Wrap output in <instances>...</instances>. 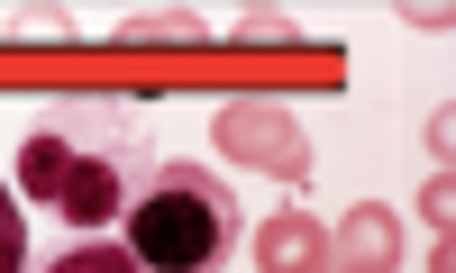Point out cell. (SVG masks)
<instances>
[{
	"mask_svg": "<svg viewBox=\"0 0 456 273\" xmlns=\"http://www.w3.org/2000/svg\"><path fill=\"white\" fill-rule=\"evenodd\" d=\"M146 182V128L128 100H55L46 119L19 137V191L64 228H110L128 219Z\"/></svg>",
	"mask_w": 456,
	"mask_h": 273,
	"instance_id": "1",
	"label": "cell"
},
{
	"mask_svg": "<svg viewBox=\"0 0 456 273\" xmlns=\"http://www.w3.org/2000/svg\"><path fill=\"white\" fill-rule=\"evenodd\" d=\"M247 237V201L228 191L219 165H146L128 201V255L146 273H219Z\"/></svg>",
	"mask_w": 456,
	"mask_h": 273,
	"instance_id": "2",
	"label": "cell"
},
{
	"mask_svg": "<svg viewBox=\"0 0 456 273\" xmlns=\"http://www.w3.org/2000/svg\"><path fill=\"white\" fill-rule=\"evenodd\" d=\"M37 273H146L128 246H64L55 264H37Z\"/></svg>",
	"mask_w": 456,
	"mask_h": 273,
	"instance_id": "3",
	"label": "cell"
},
{
	"mask_svg": "<svg viewBox=\"0 0 456 273\" xmlns=\"http://www.w3.org/2000/svg\"><path fill=\"white\" fill-rule=\"evenodd\" d=\"M0 273H28V210L0 191Z\"/></svg>",
	"mask_w": 456,
	"mask_h": 273,
	"instance_id": "4",
	"label": "cell"
}]
</instances>
